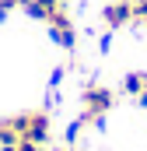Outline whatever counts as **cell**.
Masks as SVG:
<instances>
[{"label":"cell","instance_id":"obj_1","mask_svg":"<svg viewBox=\"0 0 147 151\" xmlns=\"http://www.w3.org/2000/svg\"><path fill=\"white\" fill-rule=\"evenodd\" d=\"M112 106H116V95L105 84H88L81 91V119L84 123H102Z\"/></svg>","mask_w":147,"mask_h":151},{"label":"cell","instance_id":"obj_2","mask_svg":"<svg viewBox=\"0 0 147 151\" xmlns=\"http://www.w3.org/2000/svg\"><path fill=\"white\" fill-rule=\"evenodd\" d=\"M14 130H18V137L21 141H32V144H49V113H21V116H11L7 119Z\"/></svg>","mask_w":147,"mask_h":151},{"label":"cell","instance_id":"obj_3","mask_svg":"<svg viewBox=\"0 0 147 151\" xmlns=\"http://www.w3.org/2000/svg\"><path fill=\"white\" fill-rule=\"evenodd\" d=\"M25 11H28V18L46 21V25L70 18V11H67V0H25Z\"/></svg>","mask_w":147,"mask_h":151},{"label":"cell","instance_id":"obj_4","mask_svg":"<svg viewBox=\"0 0 147 151\" xmlns=\"http://www.w3.org/2000/svg\"><path fill=\"white\" fill-rule=\"evenodd\" d=\"M133 21V0H109L102 7V25L105 28H123Z\"/></svg>","mask_w":147,"mask_h":151},{"label":"cell","instance_id":"obj_5","mask_svg":"<svg viewBox=\"0 0 147 151\" xmlns=\"http://www.w3.org/2000/svg\"><path fill=\"white\" fill-rule=\"evenodd\" d=\"M49 35L56 46H63V49H74L77 46V28H74V18H63V21H53L49 25Z\"/></svg>","mask_w":147,"mask_h":151},{"label":"cell","instance_id":"obj_6","mask_svg":"<svg viewBox=\"0 0 147 151\" xmlns=\"http://www.w3.org/2000/svg\"><path fill=\"white\" fill-rule=\"evenodd\" d=\"M144 88H147V74H126V77H123V91H126V95L137 99Z\"/></svg>","mask_w":147,"mask_h":151},{"label":"cell","instance_id":"obj_7","mask_svg":"<svg viewBox=\"0 0 147 151\" xmlns=\"http://www.w3.org/2000/svg\"><path fill=\"white\" fill-rule=\"evenodd\" d=\"M133 21L147 25V0H133Z\"/></svg>","mask_w":147,"mask_h":151},{"label":"cell","instance_id":"obj_8","mask_svg":"<svg viewBox=\"0 0 147 151\" xmlns=\"http://www.w3.org/2000/svg\"><path fill=\"white\" fill-rule=\"evenodd\" d=\"M81 130H84V119H74L70 127H67V141H70V144L77 141V137H81Z\"/></svg>","mask_w":147,"mask_h":151},{"label":"cell","instance_id":"obj_9","mask_svg":"<svg viewBox=\"0 0 147 151\" xmlns=\"http://www.w3.org/2000/svg\"><path fill=\"white\" fill-rule=\"evenodd\" d=\"M18 151H46V144H32V141H18Z\"/></svg>","mask_w":147,"mask_h":151},{"label":"cell","instance_id":"obj_10","mask_svg":"<svg viewBox=\"0 0 147 151\" xmlns=\"http://www.w3.org/2000/svg\"><path fill=\"white\" fill-rule=\"evenodd\" d=\"M4 11H14V7H25V0H0Z\"/></svg>","mask_w":147,"mask_h":151},{"label":"cell","instance_id":"obj_11","mask_svg":"<svg viewBox=\"0 0 147 151\" xmlns=\"http://www.w3.org/2000/svg\"><path fill=\"white\" fill-rule=\"evenodd\" d=\"M137 102H140V106H144V109H147V88H144V91H140V95H137Z\"/></svg>","mask_w":147,"mask_h":151},{"label":"cell","instance_id":"obj_12","mask_svg":"<svg viewBox=\"0 0 147 151\" xmlns=\"http://www.w3.org/2000/svg\"><path fill=\"white\" fill-rule=\"evenodd\" d=\"M0 151H18V144H0Z\"/></svg>","mask_w":147,"mask_h":151},{"label":"cell","instance_id":"obj_13","mask_svg":"<svg viewBox=\"0 0 147 151\" xmlns=\"http://www.w3.org/2000/svg\"><path fill=\"white\" fill-rule=\"evenodd\" d=\"M4 18H7V11H4V7H0V21H4Z\"/></svg>","mask_w":147,"mask_h":151}]
</instances>
